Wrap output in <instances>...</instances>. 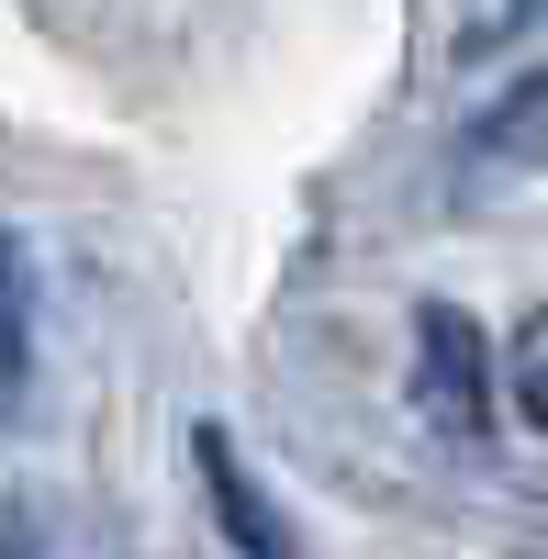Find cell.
Masks as SVG:
<instances>
[{"mask_svg":"<svg viewBox=\"0 0 548 559\" xmlns=\"http://www.w3.org/2000/svg\"><path fill=\"white\" fill-rule=\"evenodd\" d=\"M515 414H526V426L548 437V313H537L526 336H515Z\"/></svg>","mask_w":548,"mask_h":559,"instance_id":"277c9868","label":"cell"},{"mask_svg":"<svg viewBox=\"0 0 548 559\" xmlns=\"http://www.w3.org/2000/svg\"><path fill=\"white\" fill-rule=\"evenodd\" d=\"M415 403L437 414L448 437H481L492 426V358H481V324L426 302L415 313Z\"/></svg>","mask_w":548,"mask_h":559,"instance_id":"6da1fadb","label":"cell"},{"mask_svg":"<svg viewBox=\"0 0 548 559\" xmlns=\"http://www.w3.org/2000/svg\"><path fill=\"white\" fill-rule=\"evenodd\" d=\"M470 168H548V68H526L504 102L470 123Z\"/></svg>","mask_w":548,"mask_h":559,"instance_id":"3957f363","label":"cell"},{"mask_svg":"<svg viewBox=\"0 0 548 559\" xmlns=\"http://www.w3.org/2000/svg\"><path fill=\"white\" fill-rule=\"evenodd\" d=\"M191 459H202V481H213V515H224V537H236L247 559H302L281 526H269V492L247 481V459H236V437H224V426H202V437H191Z\"/></svg>","mask_w":548,"mask_h":559,"instance_id":"7a4b0ae2","label":"cell"}]
</instances>
